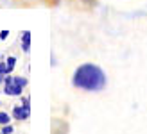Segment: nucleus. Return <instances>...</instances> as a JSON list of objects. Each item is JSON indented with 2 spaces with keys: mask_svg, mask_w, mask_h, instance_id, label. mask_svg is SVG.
<instances>
[{
  "mask_svg": "<svg viewBox=\"0 0 147 134\" xmlns=\"http://www.w3.org/2000/svg\"><path fill=\"white\" fill-rule=\"evenodd\" d=\"M0 73H4V75H9L11 70H9V66H7V63H0Z\"/></svg>",
  "mask_w": 147,
  "mask_h": 134,
  "instance_id": "obj_6",
  "label": "nucleus"
},
{
  "mask_svg": "<svg viewBox=\"0 0 147 134\" xmlns=\"http://www.w3.org/2000/svg\"><path fill=\"white\" fill-rule=\"evenodd\" d=\"M72 84L79 89H84V91H100L106 86V73L97 64H92V63L81 64L74 72Z\"/></svg>",
  "mask_w": 147,
  "mask_h": 134,
  "instance_id": "obj_1",
  "label": "nucleus"
},
{
  "mask_svg": "<svg viewBox=\"0 0 147 134\" xmlns=\"http://www.w3.org/2000/svg\"><path fill=\"white\" fill-rule=\"evenodd\" d=\"M5 63H7V66H9V70L13 72V70H14V64H16V57H13V56H11V57H7V61H5Z\"/></svg>",
  "mask_w": 147,
  "mask_h": 134,
  "instance_id": "obj_7",
  "label": "nucleus"
},
{
  "mask_svg": "<svg viewBox=\"0 0 147 134\" xmlns=\"http://www.w3.org/2000/svg\"><path fill=\"white\" fill-rule=\"evenodd\" d=\"M13 116H14V120H27V118L31 116V106H25V104L14 106L13 107Z\"/></svg>",
  "mask_w": 147,
  "mask_h": 134,
  "instance_id": "obj_3",
  "label": "nucleus"
},
{
  "mask_svg": "<svg viewBox=\"0 0 147 134\" xmlns=\"http://www.w3.org/2000/svg\"><path fill=\"white\" fill-rule=\"evenodd\" d=\"M25 86H27V79H25V77H13V75H5L4 93H5V95H9V96H20Z\"/></svg>",
  "mask_w": 147,
  "mask_h": 134,
  "instance_id": "obj_2",
  "label": "nucleus"
},
{
  "mask_svg": "<svg viewBox=\"0 0 147 134\" xmlns=\"http://www.w3.org/2000/svg\"><path fill=\"white\" fill-rule=\"evenodd\" d=\"M9 123H11V116L4 111H0V125H9Z\"/></svg>",
  "mask_w": 147,
  "mask_h": 134,
  "instance_id": "obj_5",
  "label": "nucleus"
},
{
  "mask_svg": "<svg viewBox=\"0 0 147 134\" xmlns=\"http://www.w3.org/2000/svg\"><path fill=\"white\" fill-rule=\"evenodd\" d=\"M22 50H24V52L31 50V32H29V31L22 32Z\"/></svg>",
  "mask_w": 147,
  "mask_h": 134,
  "instance_id": "obj_4",
  "label": "nucleus"
},
{
  "mask_svg": "<svg viewBox=\"0 0 147 134\" xmlns=\"http://www.w3.org/2000/svg\"><path fill=\"white\" fill-rule=\"evenodd\" d=\"M7 36H9V31H2V32H0V41H5Z\"/></svg>",
  "mask_w": 147,
  "mask_h": 134,
  "instance_id": "obj_9",
  "label": "nucleus"
},
{
  "mask_svg": "<svg viewBox=\"0 0 147 134\" xmlns=\"http://www.w3.org/2000/svg\"><path fill=\"white\" fill-rule=\"evenodd\" d=\"M5 82V75H4V73H0V84H4Z\"/></svg>",
  "mask_w": 147,
  "mask_h": 134,
  "instance_id": "obj_10",
  "label": "nucleus"
},
{
  "mask_svg": "<svg viewBox=\"0 0 147 134\" xmlns=\"http://www.w3.org/2000/svg\"><path fill=\"white\" fill-rule=\"evenodd\" d=\"M0 134H13V125H2V131H0Z\"/></svg>",
  "mask_w": 147,
  "mask_h": 134,
  "instance_id": "obj_8",
  "label": "nucleus"
}]
</instances>
